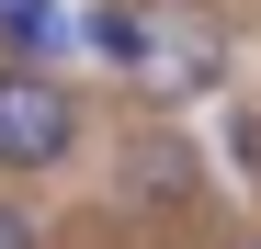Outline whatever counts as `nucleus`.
<instances>
[{"label": "nucleus", "instance_id": "f257e3e1", "mask_svg": "<svg viewBox=\"0 0 261 249\" xmlns=\"http://www.w3.org/2000/svg\"><path fill=\"white\" fill-rule=\"evenodd\" d=\"M68 147H80V102H68V79L12 68V79H0V170H57Z\"/></svg>", "mask_w": 261, "mask_h": 249}, {"label": "nucleus", "instance_id": "f03ea898", "mask_svg": "<svg viewBox=\"0 0 261 249\" xmlns=\"http://www.w3.org/2000/svg\"><path fill=\"white\" fill-rule=\"evenodd\" d=\"M68 34H80V23L57 12V0H0V46H12L23 68H46V57L68 46Z\"/></svg>", "mask_w": 261, "mask_h": 249}, {"label": "nucleus", "instance_id": "7ed1b4c3", "mask_svg": "<svg viewBox=\"0 0 261 249\" xmlns=\"http://www.w3.org/2000/svg\"><path fill=\"white\" fill-rule=\"evenodd\" d=\"M80 46L114 57V68H148V12L137 0H102V12H80Z\"/></svg>", "mask_w": 261, "mask_h": 249}, {"label": "nucleus", "instance_id": "20e7f679", "mask_svg": "<svg viewBox=\"0 0 261 249\" xmlns=\"http://www.w3.org/2000/svg\"><path fill=\"white\" fill-rule=\"evenodd\" d=\"M0 249H34V227H23V215H12V204H0Z\"/></svg>", "mask_w": 261, "mask_h": 249}]
</instances>
